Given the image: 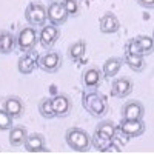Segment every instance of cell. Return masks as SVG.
<instances>
[{
    "mask_svg": "<svg viewBox=\"0 0 154 154\" xmlns=\"http://www.w3.org/2000/svg\"><path fill=\"white\" fill-rule=\"evenodd\" d=\"M82 106L86 109V112L93 117H103L108 112V100L103 94H100L97 91H89L82 96Z\"/></svg>",
    "mask_w": 154,
    "mask_h": 154,
    "instance_id": "cell-1",
    "label": "cell"
},
{
    "mask_svg": "<svg viewBox=\"0 0 154 154\" xmlns=\"http://www.w3.org/2000/svg\"><path fill=\"white\" fill-rule=\"evenodd\" d=\"M65 142L72 151L86 152L91 146V136L82 128L72 126L65 131Z\"/></svg>",
    "mask_w": 154,
    "mask_h": 154,
    "instance_id": "cell-2",
    "label": "cell"
},
{
    "mask_svg": "<svg viewBox=\"0 0 154 154\" xmlns=\"http://www.w3.org/2000/svg\"><path fill=\"white\" fill-rule=\"evenodd\" d=\"M38 43V31L35 26L26 25V26H22L16 35V46L22 53H28V51L35 49Z\"/></svg>",
    "mask_w": 154,
    "mask_h": 154,
    "instance_id": "cell-3",
    "label": "cell"
},
{
    "mask_svg": "<svg viewBox=\"0 0 154 154\" xmlns=\"http://www.w3.org/2000/svg\"><path fill=\"white\" fill-rule=\"evenodd\" d=\"M25 20L28 25L35 28H40L48 22V14H46V6L40 2H31L26 9H25Z\"/></svg>",
    "mask_w": 154,
    "mask_h": 154,
    "instance_id": "cell-4",
    "label": "cell"
},
{
    "mask_svg": "<svg viewBox=\"0 0 154 154\" xmlns=\"http://www.w3.org/2000/svg\"><path fill=\"white\" fill-rule=\"evenodd\" d=\"M59 37H60V26H56L53 23L40 26V31H38V43L45 49H53V46L59 40Z\"/></svg>",
    "mask_w": 154,
    "mask_h": 154,
    "instance_id": "cell-5",
    "label": "cell"
},
{
    "mask_svg": "<svg viewBox=\"0 0 154 154\" xmlns=\"http://www.w3.org/2000/svg\"><path fill=\"white\" fill-rule=\"evenodd\" d=\"M46 14H48V20L49 23L56 25V26H60V25H65L68 20V12L63 8L62 2H57V0H51L49 5L46 6Z\"/></svg>",
    "mask_w": 154,
    "mask_h": 154,
    "instance_id": "cell-6",
    "label": "cell"
},
{
    "mask_svg": "<svg viewBox=\"0 0 154 154\" xmlns=\"http://www.w3.org/2000/svg\"><path fill=\"white\" fill-rule=\"evenodd\" d=\"M62 66V56L59 51H49L45 53L43 56H40L38 60V68L43 69L45 72H57Z\"/></svg>",
    "mask_w": 154,
    "mask_h": 154,
    "instance_id": "cell-7",
    "label": "cell"
},
{
    "mask_svg": "<svg viewBox=\"0 0 154 154\" xmlns=\"http://www.w3.org/2000/svg\"><path fill=\"white\" fill-rule=\"evenodd\" d=\"M38 60H40V56L35 49L28 51V53H23L19 57L17 62V69L20 74H31L35 68H38Z\"/></svg>",
    "mask_w": 154,
    "mask_h": 154,
    "instance_id": "cell-8",
    "label": "cell"
},
{
    "mask_svg": "<svg viewBox=\"0 0 154 154\" xmlns=\"http://www.w3.org/2000/svg\"><path fill=\"white\" fill-rule=\"evenodd\" d=\"M117 131H120L123 136L126 137H139V136H142L145 133V123L143 120L140 119V120H128V119H122L119 128H117Z\"/></svg>",
    "mask_w": 154,
    "mask_h": 154,
    "instance_id": "cell-9",
    "label": "cell"
},
{
    "mask_svg": "<svg viewBox=\"0 0 154 154\" xmlns=\"http://www.w3.org/2000/svg\"><path fill=\"white\" fill-rule=\"evenodd\" d=\"M122 119H128V120H140L145 116V106L142 102L139 100H130L122 106Z\"/></svg>",
    "mask_w": 154,
    "mask_h": 154,
    "instance_id": "cell-10",
    "label": "cell"
},
{
    "mask_svg": "<svg viewBox=\"0 0 154 154\" xmlns=\"http://www.w3.org/2000/svg\"><path fill=\"white\" fill-rule=\"evenodd\" d=\"M133 88H134V82L133 79H130V77H119V79H116L112 83H111V96L114 97H126L130 96L133 93Z\"/></svg>",
    "mask_w": 154,
    "mask_h": 154,
    "instance_id": "cell-11",
    "label": "cell"
},
{
    "mask_svg": "<svg viewBox=\"0 0 154 154\" xmlns=\"http://www.w3.org/2000/svg\"><path fill=\"white\" fill-rule=\"evenodd\" d=\"M80 79H82V85L86 89H96L102 83V80H103V72L97 66H89L83 69Z\"/></svg>",
    "mask_w": 154,
    "mask_h": 154,
    "instance_id": "cell-12",
    "label": "cell"
},
{
    "mask_svg": "<svg viewBox=\"0 0 154 154\" xmlns=\"http://www.w3.org/2000/svg\"><path fill=\"white\" fill-rule=\"evenodd\" d=\"M2 108L11 116L12 119H19L25 112V103L19 96H8L3 99Z\"/></svg>",
    "mask_w": 154,
    "mask_h": 154,
    "instance_id": "cell-13",
    "label": "cell"
},
{
    "mask_svg": "<svg viewBox=\"0 0 154 154\" xmlns=\"http://www.w3.org/2000/svg\"><path fill=\"white\" fill-rule=\"evenodd\" d=\"M53 108L56 112V117H66L72 109V100L66 94H57L53 99Z\"/></svg>",
    "mask_w": 154,
    "mask_h": 154,
    "instance_id": "cell-14",
    "label": "cell"
},
{
    "mask_svg": "<svg viewBox=\"0 0 154 154\" xmlns=\"http://www.w3.org/2000/svg\"><path fill=\"white\" fill-rule=\"evenodd\" d=\"M25 149L28 152H48L49 149L45 145V137L40 133H32L26 136V140L23 143Z\"/></svg>",
    "mask_w": 154,
    "mask_h": 154,
    "instance_id": "cell-15",
    "label": "cell"
},
{
    "mask_svg": "<svg viewBox=\"0 0 154 154\" xmlns=\"http://www.w3.org/2000/svg\"><path fill=\"white\" fill-rule=\"evenodd\" d=\"M99 28L103 34H114L120 29V22L112 12H105L99 20Z\"/></svg>",
    "mask_w": 154,
    "mask_h": 154,
    "instance_id": "cell-16",
    "label": "cell"
},
{
    "mask_svg": "<svg viewBox=\"0 0 154 154\" xmlns=\"http://www.w3.org/2000/svg\"><path fill=\"white\" fill-rule=\"evenodd\" d=\"M94 134H97L99 137L105 139V140L112 142V140L116 139V136H117V126L114 125L112 120H102L96 125Z\"/></svg>",
    "mask_w": 154,
    "mask_h": 154,
    "instance_id": "cell-17",
    "label": "cell"
},
{
    "mask_svg": "<svg viewBox=\"0 0 154 154\" xmlns=\"http://www.w3.org/2000/svg\"><path fill=\"white\" fill-rule=\"evenodd\" d=\"M26 136H28V130L22 125H16L9 130V136H8V140H9V145L11 146H23L25 140H26Z\"/></svg>",
    "mask_w": 154,
    "mask_h": 154,
    "instance_id": "cell-18",
    "label": "cell"
},
{
    "mask_svg": "<svg viewBox=\"0 0 154 154\" xmlns=\"http://www.w3.org/2000/svg\"><path fill=\"white\" fill-rule=\"evenodd\" d=\"M122 60H123L125 65L134 72H142L146 68V62H145L143 56H134V54H130V53H125Z\"/></svg>",
    "mask_w": 154,
    "mask_h": 154,
    "instance_id": "cell-19",
    "label": "cell"
},
{
    "mask_svg": "<svg viewBox=\"0 0 154 154\" xmlns=\"http://www.w3.org/2000/svg\"><path fill=\"white\" fill-rule=\"evenodd\" d=\"M16 48V35L8 29L0 31V54H9Z\"/></svg>",
    "mask_w": 154,
    "mask_h": 154,
    "instance_id": "cell-20",
    "label": "cell"
},
{
    "mask_svg": "<svg viewBox=\"0 0 154 154\" xmlns=\"http://www.w3.org/2000/svg\"><path fill=\"white\" fill-rule=\"evenodd\" d=\"M123 65V60L120 57H109L105 60L103 66H102V72H103V77H114L116 74H117L120 71Z\"/></svg>",
    "mask_w": 154,
    "mask_h": 154,
    "instance_id": "cell-21",
    "label": "cell"
},
{
    "mask_svg": "<svg viewBox=\"0 0 154 154\" xmlns=\"http://www.w3.org/2000/svg\"><path fill=\"white\" fill-rule=\"evenodd\" d=\"M86 53V42L83 40V38H79V40H75L74 43H71L66 49V54L68 57L72 60V62H77L80 60Z\"/></svg>",
    "mask_w": 154,
    "mask_h": 154,
    "instance_id": "cell-22",
    "label": "cell"
},
{
    "mask_svg": "<svg viewBox=\"0 0 154 154\" xmlns=\"http://www.w3.org/2000/svg\"><path fill=\"white\" fill-rule=\"evenodd\" d=\"M38 112L43 119H54L56 117V112H54V108H53V100L49 97H43L38 102Z\"/></svg>",
    "mask_w": 154,
    "mask_h": 154,
    "instance_id": "cell-23",
    "label": "cell"
},
{
    "mask_svg": "<svg viewBox=\"0 0 154 154\" xmlns=\"http://www.w3.org/2000/svg\"><path fill=\"white\" fill-rule=\"evenodd\" d=\"M136 38V42L137 45L140 46V49H142V53L143 56H149L152 54V48H154V42H152V37L151 35H137L134 37Z\"/></svg>",
    "mask_w": 154,
    "mask_h": 154,
    "instance_id": "cell-24",
    "label": "cell"
},
{
    "mask_svg": "<svg viewBox=\"0 0 154 154\" xmlns=\"http://www.w3.org/2000/svg\"><path fill=\"white\" fill-rule=\"evenodd\" d=\"M12 126H14L12 125V117L2 108L0 109V131H9Z\"/></svg>",
    "mask_w": 154,
    "mask_h": 154,
    "instance_id": "cell-25",
    "label": "cell"
},
{
    "mask_svg": "<svg viewBox=\"0 0 154 154\" xmlns=\"http://www.w3.org/2000/svg\"><path fill=\"white\" fill-rule=\"evenodd\" d=\"M62 5L66 9L68 16H77L80 11V5L77 0H62Z\"/></svg>",
    "mask_w": 154,
    "mask_h": 154,
    "instance_id": "cell-26",
    "label": "cell"
},
{
    "mask_svg": "<svg viewBox=\"0 0 154 154\" xmlns=\"http://www.w3.org/2000/svg\"><path fill=\"white\" fill-rule=\"evenodd\" d=\"M111 143H112V142L99 137L97 134H93V137H91V145H94V148H97V151H100V152H105V149H106Z\"/></svg>",
    "mask_w": 154,
    "mask_h": 154,
    "instance_id": "cell-27",
    "label": "cell"
},
{
    "mask_svg": "<svg viewBox=\"0 0 154 154\" xmlns=\"http://www.w3.org/2000/svg\"><path fill=\"white\" fill-rule=\"evenodd\" d=\"M125 53H130V54H134V56H143L142 49H140V46L137 45L136 38H130V40L126 42L125 45ZM145 57V56H143Z\"/></svg>",
    "mask_w": 154,
    "mask_h": 154,
    "instance_id": "cell-28",
    "label": "cell"
},
{
    "mask_svg": "<svg viewBox=\"0 0 154 154\" xmlns=\"http://www.w3.org/2000/svg\"><path fill=\"white\" fill-rule=\"evenodd\" d=\"M137 5H140L142 8H146V9H152L154 8V0H136Z\"/></svg>",
    "mask_w": 154,
    "mask_h": 154,
    "instance_id": "cell-29",
    "label": "cell"
},
{
    "mask_svg": "<svg viewBox=\"0 0 154 154\" xmlns=\"http://www.w3.org/2000/svg\"><path fill=\"white\" fill-rule=\"evenodd\" d=\"M0 152H2V148H0Z\"/></svg>",
    "mask_w": 154,
    "mask_h": 154,
    "instance_id": "cell-30",
    "label": "cell"
}]
</instances>
